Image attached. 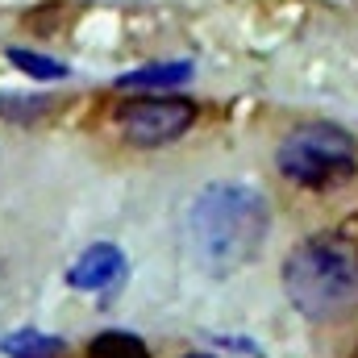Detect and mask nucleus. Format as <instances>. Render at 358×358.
Instances as JSON below:
<instances>
[{
  "mask_svg": "<svg viewBox=\"0 0 358 358\" xmlns=\"http://www.w3.org/2000/svg\"><path fill=\"white\" fill-rule=\"evenodd\" d=\"M283 292L308 321H342L358 308V250L338 234L304 238L283 263Z\"/></svg>",
  "mask_w": 358,
  "mask_h": 358,
  "instance_id": "obj_2",
  "label": "nucleus"
},
{
  "mask_svg": "<svg viewBox=\"0 0 358 358\" xmlns=\"http://www.w3.org/2000/svg\"><path fill=\"white\" fill-rule=\"evenodd\" d=\"M192 121H196V104L179 96H142L117 108V129L138 150H159L176 142L192 129Z\"/></svg>",
  "mask_w": 358,
  "mask_h": 358,
  "instance_id": "obj_4",
  "label": "nucleus"
},
{
  "mask_svg": "<svg viewBox=\"0 0 358 358\" xmlns=\"http://www.w3.org/2000/svg\"><path fill=\"white\" fill-rule=\"evenodd\" d=\"M355 358H358V350H355Z\"/></svg>",
  "mask_w": 358,
  "mask_h": 358,
  "instance_id": "obj_12",
  "label": "nucleus"
},
{
  "mask_svg": "<svg viewBox=\"0 0 358 358\" xmlns=\"http://www.w3.org/2000/svg\"><path fill=\"white\" fill-rule=\"evenodd\" d=\"M46 108H50V96H42V92H0V117H4V121L29 125V121H38Z\"/></svg>",
  "mask_w": 358,
  "mask_h": 358,
  "instance_id": "obj_8",
  "label": "nucleus"
},
{
  "mask_svg": "<svg viewBox=\"0 0 358 358\" xmlns=\"http://www.w3.org/2000/svg\"><path fill=\"white\" fill-rule=\"evenodd\" d=\"M192 76V63H159V67H142V71H129L117 80V88H171V84H183Z\"/></svg>",
  "mask_w": 358,
  "mask_h": 358,
  "instance_id": "obj_7",
  "label": "nucleus"
},
{
  "mask_svg": "<svg viewBox=\"0 0 358 358\" xmlns=\"http://www.w3.org/2000/svg\"><path fill=\"white\" fill-rule=\"evenodd\" d=\"M63 350H67L63 338L38 334V329H21V334H13V338L4 342V355L8 358H59Z\"/></svg>",
  "mask_w": 358,
  "mask_h": 358,
  "instance_id": "obj_6",
  "label": "nucleus"
},
{
  "mask_svg": "<svg viewBox=\"0 0 358 358\" xmlns=\"http://www.w3.org/2000/svg\"><path fill=\"white\" fill-rule=\"evenodd\" d=\"M275 167L287 183L304 192H334L358 176V146L346 129L329 121H308L279 142Z\"/></svg>",
  "mask_w": 358,
  "mask_h": 358,
  "instance_id": "obj_3",
  "label": "nucleus"
},
{
  "mask_svg": "<svg viewBox=\"0 0 358 358\" xmlns=\"http://www.w3.org/2000/svg\"><path fill=\"white\" fill-rule=\"evenodd\" d=\"M92 358H150L146 342L134 338V334H121V329H108V334H96L88 346Z\"/></svg>",
  "mask_w": 358,
  "mask_h": 358,
  "instance_id": "obj_9",
  "label": "nucleus"
},
{
  "mask_svg": "<svg viewBox=\"0 0 358 358\" xmlns=\"http://www.w3.org/2000/svg\"><path fill=\"white\" fill-rule=\"evenodd\" d=\"M271 229V208L250 183H208L187 208V242L196 263L225 279L259 259Z\"/></svg>",
  "mask_w": 358,
  "mask_h": 358,
  "instance_id": "obj_1",
  "label": "nucleus"
},
{
  "mask_svg": "<svg viewBox=\"0 0 358 358\" xmlns=\"http://www.w3.org/2000/svg\"><path fill=\"white\" fill-rule=\"evenodd\" d=\"M4 59H8L13 67H21L25 76H34V80H63V76H67L63 63H55V59H46V55H34V50H17V46H8Z\"/></svg>",
  "mask_w": 358,
  "mask_h": 358,
  "instance_id": "obj_10",
  "label": "nucleus"
},
{
  "mask_svg": "<svg viewBox=\"0 0 358 358\" xmlns=\"http://www.w3.org/2000/svg\"><path fill=\"white\" fill-rule=\"evenodd\" d=\"M183 358H213V355H183Z\"/></svg>",
  "mask_w": 358,
  "mask_h": 358,
  "instance_id": "obj_11",
  "label": "nucleus"
},
{
  "mask_svg": "<svg viewBox=\"0 0 358 358\" xmlns=\"http://www.w3.org/2000/svg\"><path fill=\"white\" fill-rule=\"evenodd\" d=\"M125 271V259H121V250L113 246V242H96L88 246L84 255H80V263L71 267V287H84V292H100V287H108L117 275Z\"/></svg>",
  "mask_w": 358,
  "mask_h": 358,
  "instance_id": "obj_5",
  "label": "nucleus"
}]
</instances>
